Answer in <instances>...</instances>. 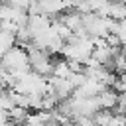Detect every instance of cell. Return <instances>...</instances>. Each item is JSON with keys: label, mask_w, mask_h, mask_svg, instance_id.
<instances>
[{"label": "cell", "mask_w": 126, "mask_h": 126, "mask_svg": "<svg viewBox=\"0 0 126 126\" xmlns=\"http://www.w3.org/2000/svg\"><path fill=\"white\" fill-rule=\"evenodd\" d=\"M0 67H2L4 71H8L12 77L30 71V57H28L26 47H22V45H18V43H16L14 47H10V49L0 57Z\"/></svg>", "instance_id": "cell-1"}, {"label": "cell", "mask_w": 126, "mask_h": 126, "mask_svg": "<svg viewBox=\"0 0 126 126\" xmlns=\"http://www.w3.org/2000/svg\"><path fill=\"white\" fill-rule=\"evenodd\" d=\"M116 96H118V93H116L112 87H106V89L100 91L94 98H96L100 110H112V108L116 106Z\"/></svg>", "instance_id": "cell-2"}, {"label": "cell", "mask_w": 126, "mask_h": 126, "mask_svg": "<svg viewBox=\"0 0 126 126\" xmlns=\"http://www.w3.org/2000/svg\"><path fill=\"white\" fill-rule=\"evenodd\" d=\"M106 18H110L114 22L126 20V4L120 2V0H110L108 2V10H106Z\"/></svg>", "instance_id": "cell-3"}, {"label": "cell", "mask_w": 126, "mask_h": 126, "mask_svg": "<svg viewBox=\"0 0 126 126\" xmlns=\"http://www.w3.org/2000/svg\"><path fill=\"white\" fill-rule=\"evenodd\" d=\"M14 45H16V35L10 33V32L0 30V57H2L10 47H14Z\"/></svg>", "instance_id": "cell-4"}, {"label": "cell", "mask_w": 126, "mask_h": 126, "mask_svg": "<svg viewBox=\"0 0 126 126\" xmlns=\"http://www.w3.org/2000/svg\"><path fill=\"white\" fill-rule=\"evenodd\" d=\"M114 33H116V37H118V41H120V47L126 49V20L116 22V30H114Z\"/></svg>", "instance_id": "cell-5"}, {"label": "cell", "mask_w": 126, "mask_h": 126, "mask_svg": "<svg viewBox=\"0 0 126 126\" xmlns=\"http://www.w3.org/2000/svg\"><path fill=\"white\" fill-rule=\"evenodd\" d=\"M0 126H12V122H10L8 114H6V112H2V110H0Z\"/></svg>", "instance_id": "cell-6"}, {"label": "cell", "mask_w": 126, "mask_h": 126, "mask_svg": "<svg viewBox=\"0 0 126 126\" xmlns=\"http://www.w3.org/2000/svg\"><path fill=\"white\" fill-rule=\"evenodd\" d=\"M122 118H124V124H126V110L122 112Z\"/></svg>", "instance_id": "cell-7"}, {"label": "cell", "mask_w": 126, "mask_h": 126, "mask_svg": "<svg viewBox=\"0 0 126 126\" xmlns=\"http://www.w3.org/2000/svg\"><path fill=\"white\" fill-rule=\"evenodd\" d=\"M120 2H124V4H126V0H120Z\"/></svg>", "instance_id": "cell-8"}, {"label": "cell", "mask_w": 126, "mask_h": 126, "mask_svg": "<svg viewBox=\"0 0 126 126\" xmlns=\"http://www.w3.org/2000/svg\"><path fill=\"white\" fill-rule=\"evenodd\" d=\"M0 91H2V89H0Z\"/></svg>", "instance_id": "cell-9"}]
</instances>
